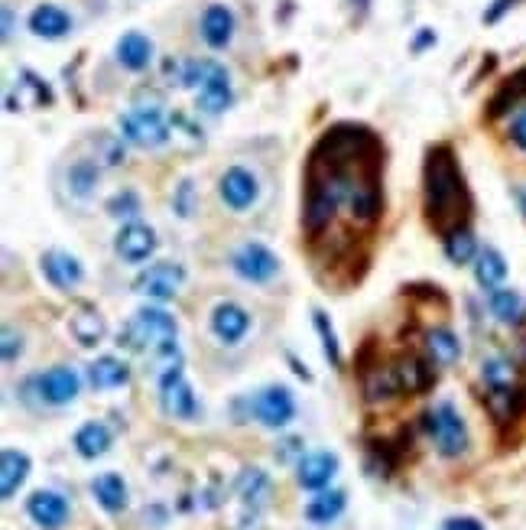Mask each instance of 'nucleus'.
Segmentation results:
<instances>
[{
	"instance_id": "f8f14e48",
	"label": "nucleus",
	"mask_w": 526,
	"mask_h": 530,
	"mask_svg": "<svg viewBox=\"0 0 526 530\" xmlns=\"http://www.w3.org/2000/svg\"><path fill=\"white\" fill-rule=\"evenodd\" d=\"M114 251L127 264H143L156 251V231L147 222H127L114 238Z\"/></svg>"
},
{
	"instance_id": "b1692460",
	"label": "nucleus",
	"mask_w": 526,
	"mask_h": 530,
	"mask_svg": "<svg viewBox=\"0 0 526 530\" xmlns=\"http://www.w3.org/2000/svg\"><path fill=\"white\" fill-rule=\"evenodd\" d=\"M234 33V14L225 4H212L202 14V40L212 49H225Z\"/></svg>"
},
{
	"instance_id": "bb28decb",
	"label": "nucleus",
	"mask_w": 526,
	"mask_h": 530,
	"mask_svg": "<svg viewBox=\"0 0 526 530\" xmlns=\"http://www.w3.org/2000/svg\"><path fill=\"white\" fill-rule=\"evenodd\" d=\"M91 495L108 514H121L127 508V482L117 472H104L91 482Z\"/></svg>"
},
{
	"instance_id": "e433bc0d",
	"label": "nucleus",
	"mask_w": 526,
	"mask_h": 530,
	"mask_svg": "<svg viewBox=\"0 0 526 530\" xmlns=\"http://www.w3.org/2000/svg\"><path fill=\"white\" fill-rule=\"evenodd\" d=\"M526 95V69L520 72V75H514L501 92H497V98H494V105H491V114H504V108L507 105H514L517 98H523Z\"/></svg>"
},
{
	"instance_id": "ddd939ff",
	"label": "nucleus",
	"mask_w": 526,
	"mask_h": 530,
	"mask_svg": "<svg viewBox=\"0 0 526 530\" xmlns=\"http://www.w3.org/2000/svg\"><path fill=\"white\" fill-rule=\"evenodd\" d=\"M36 387H39V397L46 400L52 407H62V404H72L82 391V381H78V374L65 365H56L49 368L46 374H39L36 378Z\"/></svg>"
},
{
	"instance_id": "ea45409f",
	"label": "nucleus",
	"mask_w": 526,
	"mask_h": 530,
	"mask_svg": "<svg viewBox=\"0 0 526 530\" xmlns=\"http://www.w3.org/2000/svg\"><path fill=\"white\" fill-rule=\"evenodd\" d=\"M108 209H111L114 215H127V212H137L140 202H137L134 192H124V196H114V202L108 205Z\"/></svg>"
},
{
	"instance_id": "4468645a",
	"label": "nucleus",
	"mask_w": 526,
	"mask_h": 530,
	"mask_svg": "<svg viewBox=\"0 0 526 530\" xmlns=\"http://www.w3.org/2000/svg\"><path fill=\"white\" fill-rule=\"evenodd\" d=\"M221 199H225L228 209L234 212H244L251 209L254 199H257V179L251 170H244V166H231V170H225V176H221Z\"/></svg>"
},
{
	"instance_id": "f704fd0d",
	"label": "nucleus",
	"mask_w": 526,
	"mask_h": 530,
	"mask_svg": "<svg viewBox=\"0 0 526 530\" xmlns=\"http://www.w3.org/2000/svg\"><path fill=\"white\" fill-rule=\"evenodd\" d=\"M312 322H315V332H319V339H322V352L328 358V365L341 368V345L335 339L332 319H328V313H322V309H312Z\"/></svg>"
},
{
	"instance_id": "423d86ee",
	"label": "nucleus",
	"mask_w": 526,
	"mask_h": 530,
	"mask_svg": "<svg viewBox=\"0 0 526 530\" xmlns=\"http://www.w3.org/2000/svg\"><path fill=\"white\" fill-rule=\"evenodd\" d=\"M160 404L163 413L173 420H195L199 417V400H195L192 387L182 374V361H169L163 378H160Z\"/></svg>"
},
{
	"instance_id": "c85d7f7f",
	"label": "nucleus",
	"mask_w": 526,
	"mask_h": 530,
	"mask_svg": "<svg viewBox=\"0 0 526 530\" xmlns=\"http://www.w3.org/2000/svg\"><path fill=\"white\" fill-rule=\"evenodd\" d=\"M348 504V495L341 488H322L319 495H315L309 504H306V521L309 524H332L341 517Z\"/></svg>"
},
{
	"instance_id": "9b49d317",
	"label": "nucleus",
	"mask_w": 526,
	"mask_h": 530,
	"mask_svg": "<svg viewBox=\"0 0 526 530\" xmlns=\"http://www.w3.org/2000/svg\"><path fill=\"white\" fill-rule=\"evenodd\" d=\"M26 514L33 517L36 527L43 530H62L69 521V501H65L59 491L52 488H39L26 498Z\"/></svg>"
},
{
	"instance_id": "2eb2a0df",
	"label": "nucleus",
	"mask_w": 526,
	"mask_h": 530,
	"mask_svg": "<svg viewBox=\"0 0 526 530\" xmlns=\"http://www.w3.org/2000/svg\"><path fill=\"white\" fill-rule=\"evenodd\" d=\"M39 267H43L46 280L56 290H75L78 283L85 280V267L78 264V257H72L69 251H46L39 257Z\"/></svg>"
},
{
	"instance_id": "39448f33",
	"label": "nucleus",
	"mask_w": 526,
	"mask_h": 530,
	"mask_svg": "<svg viewBox=\"0 0 526 530\" xmlns=\"http://www.w3.org/2000/svg\"><path fill=\"white\" fill-rule=\"evenodd\" d=\"M341 192L328 176L309 170L306 179V205H302V225H306V235H319L328 225L335 222Z\"/></svg>"
},
{
	"instance_id": "0eeeda50",
	"label": "nucleus",
	"mask_w": 526,
	"mask_h": 530,
	"mask_svg": "<svg viewBox=\"0 0 526 530\" xmlns=\"http://www.w3.org/2000/svg\"><path fill=\"white\" fill-rule=\"evenodd\" d=\"M121 131L130 144H137L143 150H156L169 140V121L156 108H134L121 118Z\"/></svg>"
},
{
	"instance_id": "a878e982",
	"label": "nucleus",
	"mask_w": 526,
	"mask_h": 530,
	"mask_svg": "<svg viewBox=\"0 0 526 530\" xmlns=\"http://www.w3.org/2000/svg\"><path fill=\"white\" fill-rule=\"evenodd\" d=\"M150 59H153V43L143 33L130 30V33L121 36V40H117V62H121L124 69L143 72L150 66Z\"/></svg>"
},
{
	"instance_id": "a19ab883",
	"label": "nucleus",
	"mask_w": 526,
	"mask_h": 530,
	"mask_svg": "<svg viewBox=\"0 0 526 530\" xmlns=\"http://www.w3.org/2000/svg\"><path fill=\"white\" fill-rule=\"evenodd\" d=\"M510 137H514V144L520 150H526V108L514 118V124H510Z\"/></svg>"
},
{
	"instance_id": "2f4dec72",
	"label": "nucleus",
	"mask_w": 526,
	"mask_h": 530,
	"mask_svg": "<svg viewBox=\"0 0 526 530\" xmlns=\"http://www.w3.org/2000/svg\"><path fill=\"white\" fill-rule=\"evenodd\" d=\"M445 257H449L452 264H468V261H475L478 257V241H475V235H471V228L468 225H462V228H455V231H449L445 235Z\"/></svg>"
},
{
	"instance_id": "37998d69",
	"label": "nucleus",
	"mask_w": 526,
	"mask_h": 530,
	"mask_svg": "<svg viewBox=\"0 0 526 530\" xmlns=\"http://www.w3.org/2000/svg\"><path fill=\"white\" fill-rule=\"evenodd\" d=\"M442 530H484V524L475 521V517H449V521L442 524Z\"/></svg>"
},
{
	"instance_id": "f03ea898",
	"label": "nucleus",
	"mask_w": 526,
	"mask_h": 530,
	"mask_svg": "<svg viewBox=\"0 0 526 530\" xmlns=\"http://www.w3.org/2000/svg\"><path fill=\"white\" fill-rule=\"evenodd\" d=\"M176 335H179V326H176V319L166 313V309L143 306L140 313L124 326V332L117 335V342H121L127 352H137V355L153 352L156 358L179 361Z\"/></svg>"
},
{
	"instance_id": "58836bf2",
	"label": "nucleus",
	"mask_w": 526,
	"mask_h": 530,
	"mask_svg": "<svg viewBox=\"0 0 526 530\" xmlns=\"http://www.w3.org/2000/svg\"><path fill=\"white\" fill-rule=\"evenodd\" d=\"M23 352V339H20V332H13L10 326L4 329V361L10 365V361H17Z\"/></svg>"
},
{
	"instance_id": "393cba45",
	"label": "nucleus",
	"mask_w": 526,
	"mask_h": 530,
	"mask_svg": "<svg viewBox=\"0 0 526 530\" xmlns=\"http://www.w3.org/2000/svg\"><path fill=\"white\" fill-rule=\"evenodd\" d=\"M426 355L432 365L439 368H449L458 361V355H462V342H458V335L452 329L445 326H436V329H426Z\"/></svg>"
},
{
	"instance_id": "a18cd8bd",
	"label": "nucleus",
	"mask_w": 526,
	"mask_h": 530,
	"mask_svg": "<svg viewBox=\"0 0 526 530\" xmlns=\"http://www.w3.org/2000/svg\"><path fill=\"white\" fill-rule=\"evenodd\" d=\"M13 36V10L4 7V40H10Z\"/></svg>"
},
{
	"instance_id": "72a5a7b5",
	"label": "nucleus",
	"mask_w": 526,
	"mask_h": 530,
	"mask_svg": "<svg viewBox=\"0 0 526 530\" xmlns=\"http://www.w3.org/2000/svg\"><path fill=\"white\" fill-rule=\"evenodd\" d=\"M488 410L497 423H510L520 413V391L514 387H488Z\"/></svg>"
},
{
	"instance_id": "c9c22d12",
	"label": "nucleus",
	"mask_w": 526,
	"mask_h": 530,
	"mask_svg": "<svg viewBox=\"0 0 526 530\" xmlns=\"http://www.w3.org/2000/svg\"><path fill=\"white\" fill-rule=\"evenodd\" d=\"M484 384L488 387H514L517 384V368H514V361L510 358H501V355H494L484 361Z\"/></svg>"
},
{
	"instance_id": "6e6552de",
	"label": "nucleus",
	"mask_w": 526,
	"mask_h": 530,
	"mask_svg": "<svg viewBox=\"0 0 526 530\" xmlns=\"http://www.w3.org/2000/svg\"><path fill=\"white\" fill-rule=\"evenodd\" d=\"M251 410L267 430H283V426L293 423V417H296V400H293V394H289V387L270 384L251 400Z\"/></svg>"
},
{
	"instance_id": "412c9836",
	"label": "nucleus",
	"mask_w": 526,
	"mask_h": 530,
	"mask_svg": "<svg viewBox=\"0 0 526 530\" xmlns=\"http://www.w3.org/2000/svg\"><path fill=\"white\" fill-rule=\"evenodd\" d=\"M30 456L20 449H4L0 452V498L10 501L17 495V488L26 482V475H30Z\"/></svg>"
},
{
	"instance_id": "f3484780",
	"label": "nucleus",
	"mask_w": 526,
	"mask_h": 530,
	"mask_svg": "<svg viewBox=\"0 0 526 530\" xmlns=\"http://www.w3.org/2000/svg\"><path fill=\"white\" fill-rule=\"evenodd\" d=\"M69 332L82 348H95L98 342H104V335H108V322H104V316L95 306L82 303L69 316Z\"/></svg>"
},
{
	"instance_id": "c756f323",
	"label": "nucleus",
	"mask_w": 526,
	"mask_h": 530,
	"mask_svg": "<svg viewBox=\"0 0 526 530\" xmlns=\"http://www.w3.org/2000/svg\"><path fill=\"white\" fill-rule=\"evenodd\" d=\"M475 277L484 290H497L507 280V261L497 248H481L475 257Z\"/></svg>"
},
{
	"instance_id": "49530a36",
	"label": "nucleus",
	"mask_w": 526,
	"mask_h": 530,
	"mask_svg": "<svg viewBox=\"0 0 526 530\" xmlns=\"http://www.w3.org/2000/svg\"><path fill=\"white\" fill-rule=\"evenodd\" d=\"M517 196H520V205H523V209H526V192H517Z\"/></svg>"
},
{
	"instance_id": "a211bd4d",
	"label": "nucleus",
	"mask_w": 526,
	"mask_h": 530,
	"mask_svg": "<svg viewBox=\"0 0 526 530\" xmlns=\"http://www.w3.org/2000/svg\"><path fill=\"white\" fill-rule=\"evenodd\" d=\"M393 374H397L400 394H423L432 387V368L426 358L419 355H403L393 365Z\"/></svg>"
},
{
	"instance_id": "cd10ccee",
	"label": "nucleus",
	"mask_w": 526,
	"mask_h": 530,
	"mask_svg": "<svg viewBox=\"0 0 526 530\" xmlns=\"http://www.w3.org/2000/svg\"><path fill=\"white\" fill-rule=\"evenodd\" d=\"M111 443H114L111 430L104 423H98V420L82 423V426H78V433H75V452L82 459H101L104 452L111 449Z\"/></svg>"
},
{
	"instance_id": "4c0bfd02",
	"label": "nucleus",
	"mask_w": 526,
	"mask_h": 530,
	"mask_svg": "<svg viewBox=\"0 0 526 530\" xmlns=\"http://www.w3.org/2000/svg\"><path fill=\"white\" fill-rule=\"evenodd\" d=\"M69 179H72V186H75L78 196H88V192L98 186V170L91 163H78L75 170L69 173Z\"/></svg>"
},
{
	"instance_id": "de8ad7c7",
	"label": "nucleus",
	"mask_w": 526,
	"mask_h": 530,
	"mask_svg": "<svg viewBox=\"0 0 526 530\" xmlns=\"http://www.w3.org/2000/svg\"><path fill=\"white\" fill-rule=\"evenodd\" d=\"M523 361H526V339H523Z\"/></svg>"
},
{
	"instance_id": "473e14b6",
	"label": "nucleus",
	"mask_w": 526,
	"mask_h": 530,
	"mask_svg": "<svg viewBox=\"0 0 526 530\" xmlns=\"http://www.w3.org/2000/svg\"><path fill=\"white\" fill-rule=\"evenodd\" d=\"M393 394H400V384H397V374H393V365L390 368H374L364 374V397L377 404V400H390Z\"/></svg>"
},
{
	"instance_id": "1a4fd4ad",
	"label": "nucleus",
	"mask_w": 526,
	"mask_h": 530,
	"mask_svg": "<svg viewBox=\"0 0 526 530\" xmlns=\"http://www.w3.org/2000/svg\"><path fill=\"white\" fill-rule=\"evenodd\" d=\"M182 280H186V270L173 261H160V264H150L134 280V290L140 296H150V300H173L182 287Z\"/></svg>"
},
{
	"instance_id": "dca6fc26",
	"label": "nucleus",
	"mask_w": 526,
	"mask_h": 530,
	"mask_svg": "<svg viewBox=\"0 0 526 530\" xmlns=\"http://www.w3.org/2000/svg\"><path fill=\"white\" fill-rule=\"evenodd\" d=\"M338 475V456L335 452H309V456H299L296 465V478L306 491H322L328 482Z\"/></svg>"
},
{
	"instance_id": "20e7f679",
	"label": "nucleus",
	"mask_w": 526,
	"mask_h": 530,
	"mask_svg": "<svg viewBox=\"0 0 526 530\" xmlns=\"http://www.w3.org/2000/svg\"><path fill=\"white\" fill-rule=\"evenodd\" d=\"M182 85L189 88H199V108L205 114H221L231 108V79L225 66H218V62H205V59H195L182 72Z\"/></svg>"
},
{
	"instance_id": "79ce46f5",
	"label": "nucleus",
	"mask_w": 526,
	"mask_h": 530,
	"mask_svg": "<svg viewBox=\"0 0 526 530\" xmlns=\"http://www.w3.org/2000/svg\"><path fill=\"white\" fill-rule=\"evenodd\" d=\"M514 4H520V0H494L491 10L484 14V23H497V20L507 14V10H514Z\"/></svg>"
},
{
	"instance_id": "c03bdc74",
	"label": "nucleus",
	"mask_w": 526,
	"mask_h": 530,
	"mask_svg": "<svg viewBox=\"0 0 526 530\" xmlns=\"http://www.w3.org/2000/svg\"><path fill=\"white\" fill-rule=\"evenodd\" d=\"M432 43H436V33H432V30H419L416 43H413V53H423V49L432 46Z\"/></svg>"
},
{
	"instance_id": "7ed1b4c3",
	"label": "nucleus",
	"mask_w": 526,
	"mask_h": 530,
	"mask_svg": "<svg viewBox=\"0 0 526 530\" xmlns=\"http://www.w3.org/2000/svg\"><path fill=\"white\" fill-rule=\"evenodd\" d=\"M423 430L432 439L439 456L445 459H458L468 452V426L462 420V413H458L449 400H442V404L423 413Z\"/></svg>"
},
{
	"instance_id": "aec40b11",
	"label": "nucleus",
	"mask_w": 526,
	"mask_h": 530,
	"mask_svg": "<svg viewBox=\"0 0 526 530\" xmlns=\"http://www.w3.org/2000/svg\"><path fill=\"white\" fill-rule=\"evenodd\" d=\"M212 329H215V335L221 342L234 345V342L244 339L247 329H251V316H247L238 303H221L212 313Z\"/></svg>"
},
{
	"instance_id": "4be33fe9",
	"label": "nucleus",
	"mask_w": 526,
	"mask_h": 530,
	"mask_svg": "<svg viewBox=\"0 0 526 530\" xmlns=\"http://www.w3.org/2000/svg\"><path fill=\"white\" fill-rule=\"evenodd\" d=\"M234 491H238V498L244 501V508H251V511H257V508H263V504L270 501V495H273V482H270V475L263 472V469H244L241 475H238V482H234Z\"/></svg>"
},
{
	"instance_id": "f257e3e1",
	"label": "nucleus",
	"mask_w": 526,
	"mask_h": 530,
	"mask_svg": "<svg viewBox=\"0 0 526 530\" xmlns=\"http://www.w3.org/2000/svg\"><path fill=\"white\" fill-rule=\"evenodd\" d=\"M423 212L429 228H436L445 238L449 231L468 225L471 215V196L458 170V160L452 147L436 144L429 147L423 163Z\"/></svg>"
},
{
	"instance_id": "6ab92c4d",
	"label": "nucleus",
	"mask_w": 526,
	"mask_h": 530,
	"mask_svg": "<svg viewBox=\"0 0 526 530\" xmlns=\"http://www.w3.org/2000/svg\"><path fill=\"white\" fill-rule=\"evenodd\" d=\"M127 381H130V365L124 358L101 355L88 365V384L95 391H114V387H124Z\"/></svg>"
},
{
	"instance_id": "5701e85b",
	"label": "nucleus",
	"mask_w": 526,
	"mask_h": 530,
	"mask_svg": "<svg viewBox=\"0 0 526 530\" xmlns=\"http://www.w3.org/2000/svg\"><path fill=\"white\" fill-rule=\"evenodd\" d=\"M30 30L43 40H62L72 30V17L56 4H39L30 14Z\"/></svg>"
},
{
	"instance_id": "7c9ffc66",
	"label": "nucleus",
	"mask_w": 526,
	"mask_h": 530,
	"mask_svg": "<svg viewBox=\"0 0 526 530\" xmlns=\"http://www.w3.org/2000/svg\"><path fill=\"white\" fill-rule=\"evenodd\" d=\"M488 309H491L494 319L507 322V326H523L526 322V300L514 290H494Z\"/></svg>"
},
{
	"instance_id": "9d476101",
	"label": "nucleus",
	"mask_w": 526,
	"mask_h": 530,
	"mask_svg": "<svg viewBox=\"0 0 526 530\" xmlns=\"http://www.w3.org/2000/svg\"><path fill=\"white\" fill-rule=\"evenodd\" d=\"M234 270H238V277H244L247 283H270L276 277V270H280V261H276V254L267 244L251 241L234 254Z\"/></svg>"
}]
</instances>
